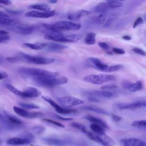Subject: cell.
Segmentation results:
<instances>
[{"label":"cell","instance_id":"1","mask_svg":"<svg viewBox=\"0 0 146 146\" xmlns=\"http://www.w3.org/2000/svg\"><path fill=\"white\" fill-rule=\"evenodd\" d=\"M42 26L51 33H62L63 31L68 30H79L81 28V25L70 21H62L54 23H43Z\"/></svg>","mask_w":146,"mask_h":146},{"label":"cell","instance_id":"2","mask_svg":"<svg viewBox=\"0 0 146 146\" xmlns=\"http://www.w3.org/2000/svg\"><path fill=\"white\" fill-rule=\"evenodd\" d=\"M18 71L22 75L31 76L33 78L36 77H58L59 73L58 72L50 71L36 68H30L21 67L18 69Z\"/></svg>","mask_w":146,"mask_h":146},{"label":"cell","instance_id":"3","mask_svg":"<svg viewBox=\"0 0 146 146\" xmlns=\"http://www.w3.org/2000/svg\"><path fill=\"white\" fill-rule=\"evenodd\" d=\"M82 36L79 34H72L69 35H63V33H51L44 35V38L47 40H53L58 42H71L75 43L79 41Z\"/></svg>","mask_w":146,"mask_h":146},{"label":"cell","instance_id":"4","mask_svg":"<svg viewBox=\"0 0 146 146\" xmlns=\"http://www.w3.org/2000/svg\"><path fill=\"white\" fill-rule=\"evenodd\" d=\"M33 80L38 85L48 88L65 84L68 81L67 78L65 76L36 77L33 78Z\"/></svg>","mask_w":146,"mask_h":146},{"label":"cell","instance_id":"5","mask_svg":"<svg viewBox=\"0 0 146 146\" xmlns=\"http://www.w3.org/2000/svg\"><path fill=\"white\" fill-rule=\"evenodd\" d=\"M115 80V77L114 76L105 74H91L87 75L83 78V80L86 82L98 85Z\"/></svg>","mask_w":146,"mask_h":146},{"label":"cell","instance_id":"6","mask_svg":"<svg viewBox=\"0 0 146 146\" xmlns=\"http://www.w3.org/2000/svg\"><path fill=\"white\" fill-rule=\"evenodd\" d=\"M21 57L26 62L36 64H48L55 61L54 58H45L40 56H34L22 52H20Z\"/></svg>","mask_w":146,"mask_h":146},{"label":"cell","instance_id":"7","mask_svg":"<svg viewBox=\"0 0 146 146\" xmlns=\"http://www.w3.org/2000/svg\"><path fill=\"white\" fill-rule=\"evenodd\" d=\"M86 135L91 140L104 146H114L115 144V142L112 140V139L108 136L106 133L102 135H98L87 131Z\"/></svg>","mask_w":146,"mask_h":146},{"label":"cell","instance_id":"8","mask_svg":"<svg viewBox=\"0 0 146 146\" xmlns=\"http://www.w3.org/2000/svg\"><path fill=\"white\" fill-rule=\"evenodd\" d=\"M58 100L60 105H62L64 107H67V108L72 107L74 106L79 105V104H82L84 103L83 100L75 97L69 96L58 98Z\"/></svg>","mask_w":146,"mask_h":146},{"label":"cell","instance_id":"9","mask_svg":"<svg viewBox=\"0 0 146 146\" xmlns=\"http://www.w3.org/2000/svg\"><path fill=\"white\" fill-rule=\"evenodd\" d=\"M42 99L45 100L46 102H47L48 103H49L52 107H54L55 110V111L59 113H61V114H64V115H66V114H70V113H76L78 112V111L76 110H74V109H67V108H64L61 106H60L59 105H58L57 103H56L52 99H51L50 98H49L48 96H42Z\"/></svg>","mask_w":146,"mask_h":146},{"label":"cell","instance_id":"10","mask_svg":"<svg viewBox=\"0 0 146 146\" xmlns=\"http://www.w3.org/2000/svg\"><path fill=\"white\" fill-rule=\"evenodd\" d=\"M146 106L145 101H135L129 103H118L116 107L119 110H132Z\"/></svg>","mask_w":146,"mask_h":146},{"label":"cell","instance_id":"11","mask_svg":"<svg viewBox=\"0 0 146 146\" xmlns=\"http://www.w3.org/2000/svg\"><path fill=\"white\" fill-rule=\"evenodd\" d=\"M55 13L56 11L55 10H50L47 12H41L36 10H31L26 13L25 16L27 17L47 18L54 16L55 15Z\"/></svg>","mask_w":146,"mask_h":146},{"label":"cell","instance_id":"12","mask_svg":"<svg viewBox=\"0 0 146 146\" xmlns=\"http://www.w3.org/2000/svg\"><path fill=\"white\" fill-rule=\"evenodd\" d=\"M34 29V27L26 25H21L14 26L12 28L13 31L22 35H28L31 34L33 32Z\"/></svg>","mask_w":146,"mask_h":146},{"label":"cell","instance_id":"13","mask_svg":"<svg viewBox=\"0 0 146 146\" xmlns=\"http://www.w3.org/2000/svg\"><path fill=\"white\" fill-rule=\"evenodd\" d=\"M88 61L92 64L94 68L100 71L106 72L108 67L107 64L104 63L100 59L97 58L90 57L88 58Z\"/></svg>","mask_w":146,"mask_h":146},{"label":"cell","instance_id":"14","mask_svg":"<svg viewBox=\"0 0 146 146\" xmlns=\"http://www.w3.org/2000/svg\"><path fill=\"white\" fill-rule=\"evenodd\" d=\"M41 94V92L38 89L32 87H29L25 90L21 91V97L28 98H38L40 96Z\"/></svg>","mask_w":146,"mask_h":146},{"label":"cell","instance_id":"15","mask_svg":"<svg viewBox=\"0 0 146 146\" xmlns=\"http://www.w3.org/2000/svg\"><path fill=\"white\" fill-rule=\"evenodd\" d=\"M120 144L122 146H146L144 141L137 138L121 139L120 140Z\"/></svg>","mask_w":146,"mask_h":146},{"label":"cell","instance_id":"16","mask_svg":"<svg viewBox=\"0 0 146 146\" xmlns=\"http://www.w3.org/2000/svg\"><path fill=\"white\" fill-rule=\"evenodd\" d=\"M6 143L9 145H27L31 143V141L27 139L23 138V137H12L9 139Z\"/></svg>","mask_w":146,"mask_h":146},{"label":"cell","instance_id":"17","mask_svg":"<svg viewBox=\"0 0 146 146\" xmlns=\"http://www.w3.org/2000/svg\"><path fill=\"white\" fill-rule=\"evenodd\" d=\"M68 47L63 44H58L56 43H50L46 44V47L44 50L50 52H59L62 50L67 48Z\"/></svg>","mask_w":146,"mask_h":146},{"label":"cell","instance_id":"18","mask_svg":"<svg viewBox=\"0 0 146 146\" xmlns=\"http://www.w3.org/2000/svg\"><path fill=\"white\" fill-rule=\"evenodd\" d=\"M92 12L88 10H80L76 11V13L68 14L67 17L69 19H71V20H78V19H79L81 17L89 15Z\"/></svg>","mask_w":146,"mask_h":146},{"label":"cell","instance_id":"19","mask_svg":"<svg viewBox=\"0 0 146 146\" xmlns=\"http://www.w3.org/2000/svg\"><path fill=\"white\" fill-rule=\"evenodd\" d=\"M87 94H88L90 96H100V97H103L106 98H110L113 96V94L111 92V91L103 90V91H92L87 92Z\"/></svg>","mask_w":146,"mask_h":146},{"label":"cell","instance_id":"20","mask_svg":"<svg viewBox=\"0 0 146 146\" xmlns=\"http://www.w3.org/2000/svg\"><path fill=\"white\" fill-rule=\"evenodd\" d=\"M3 115L6 116V117L7 118L9 123L14 128H15L16 127H18V126H19V125L22 124V120H21L18 118H17V117H15V116H14L11 115H10L8 112H7L6 111H3Z\"/></svg>","mask_w":146,"mask_h":146},{"label":"cell","instance_id":"21","mask_svg":"<svg viewBox=\"0 0 146 146\" xmlns=\"http://www.w3.org/2000/svg\"><path fill=\"white\" fill-rule=\"evenodd\" d=\"M143 87H144V85L142 81L137 80L134 83H132L129 82L125 88L130 92H137L141 90L143 88Z\"/></svg>","mask_w":146,"mask_h":146},{"label":"cell","instance_id":"22","mask_svg":"<svg viewBox=\"0 0 146 146\" xmlns=\"http://www.w3.org/2000/svg\"><path fill=\"white\" fill-rule=\"evenodd\" d=\"M85 118H86V119H87L89 121L92 123L93 124H98V125L102 127L104 129L108 128L107 124L100 119H99L98 117H94V116H91V115H87V116H85Z\"/></svg>","mask_w":146,"mask_h":146},{"label":"cell","instance_id":"23","mask_svg":"<svg viewBox=\"0 0 146 146\" xmlns=\"http://www.w3.org/2000/svg\"><path fill=\"white\" fill-rule=\"evenodd\" d=\"M108 10H110V8L107 3V1L98 3L94 8L95 12L99 13L100 14L106 13L107 11H108Z\"/></svg>","mask_w":146,"mask_h":146},{"label":"cell","instance_id":"24","mask_svg":"<svg viewBox=\"0 0 146 146\" xmlns=\"http://www.w3.org/2000/svg\"><path fill=\"white\" fill-rule=\"evenodd\" d=\"M47 43H24L23 45L29 48L35 50H40L44 49L46 47Z\"/></svg>","mask_w":146,"mask_h":146},{"label":"cell","instance_id":"25","mask_svg":"<svg viewBox=\"0 0 146 146\" xmlns=\"http://www.w3.org/2000/svg\"><path fill=\"white\" fill-rule=\"evenodd\" d=\"M30 9H35L39 11H42V12H47L50 11L51 7L47 4L45 3H39V4H34L29 6Z\"/></svg>","mask_w":146,"mask_h":146},{"label":"cell","instance_id":"26","mask_svg":"<svg viewBox=\"0 0 146 146\" xmlns=\"http://www.w3.org/2000/svg\"><path fill=\"white\" fill-rule=\"evenodd\" d=\"M82 108L83 109V110H85L94 111L95 112H97V113L103 114V115H110V113L107 111H106L105 110H104L103 108L98 107L87 106L83 107Z\"/></svg>","mask_w":146,"mask_h":146},{"label":"cell","instance_id":"27","mask_svg":"<svg viewBox=\"0 0 146 146\" xmlns=\"http://www.w3.org/2000/svg\"><path fill=\"white\" fill-rule=\"evenodd\" d=\"M13 110H14V112L19 116H21V117H26V118H29L30 117V112L27 111L25 109L17 107V106H14L13 107Z\"/></svg>","mask_w":146,"mask_h":146},{"label":"cell","instance_id":"28","mask_svg":"<svg viewBox=\"0 0 146 146\" xmlns=\"http://www.w3.org/2000/svg\"><path fill=\"white\" fill-rule=\"evenodd\" d=\"M43 140L50 145H56V146H63L65 144V143L58 139H54V138H44L43 139Z\"/></svg>","mask_w":146,"mask_h":146},{"label":"cell","instance_id":"29","mask_svg":"<svg viewBox=\"0 0 146 146\" xmlns=\"http://www.w3.org/2000/svg\"><path fill=\"white\" fill-rule=\"evenodd\" d=\"M16 23L17 21L13 19L10 18V17L0 16V25L12 26Z\"/></svg>","mask_w":146,"mask_h":146},{"label":"cell","instance_id":"30","mask_svg":"<svg viewBox=\"0 0 146 146\" xmlns=\"http://www.w3.org/2000/svg\"><path fill=\"white\" fill-rule=\"evenodd\" d=\"M90 128L94 132V133H95L96 135H103V134L106 133L105 131H104V128H103L102 127L98 125V124L92 123L90 125Z\"/></svg>","mask_w":146,"mask_h":146},{"label":"cell","instance_id":"31","mask_svg":"<svg viewBox=\"0 0 146 146\" xmlns=\"http://www.w3.org/2000/svg\"><path fill=\"white\" fill-rule=\"evenodd\" d=\"M95 41H96V34L94 33H88L86 35L84 39L85 43L88 45H92L95 44Z\"/></svg>","mask_w":146,"mask_h":146},{"label":"cell","instance_id":"32","mask_svg":"<svg viewBox=\"0 0 146 146\" xmlns=\"http://www.w3.org/2000/svg\"><path fill=\"white\" fill-rule=\"evenodd\" d=\"M106 19V13H100L99 15H97L96 17L94 18V21L95 23L100 25L104 23Z\"/></svg>","mask_w":146,"mask_h":146},{"label":"cell","instance_id":"33","mask_svg":"<svg viewBox=\"0 0 146 146\" xmlns=\"http://www.w3.org/2000/svg\"><path fill=\"white\" fill-rule=\"evenodd\" d=\"M107 3L109 6L110 9L119 8L122 6V2L120 1H107Z\"/></svg>","mask_w":146,"mask_h":146},{"label":"cell","instance_id":"34","mask_svg":"<svg viewBox=\"0 0 146 146\" xmlns=\"http://www.w3.org/2000/svg\"><path fill=\"white\" fill-rule=\"evenodd\" d=\"M20 106L23 107V109L30 110V109H39L40 108L39 106L36 105L33 103H21Z\"/></svg>","mask_w":146,"mask_h":146},{"label":"cell","instance_id":"35","mask_svg":"<svg viewBox=\"0 0 146 146\" xmlns=\"http://www.w3.org/2000/svg\"><path fill=\"white\" fill-rule=\"evenodd\" d=\"M71 125L72 127H74L76 129H78L80 130V131H82L83 133H86V132H87L86 127L84 125H83V124H82L80 123H76V122H73V123H72L71 124Z\"/></svg>","mask_w":146,"mask_h":146},{"label":"cell","instance_id":"36","mask_svg":"<svg viewBox=\"0 0 146 146\" xmlns=\"http://www.w3.org/2000/svg\"><path fill=\"white\" fill-rule=\"evenodd\" d=\"M0 122L3 124L7 128H10V129L14 128V127L9 123L6 116L3 114H2L1 112H0Z\"/></svg>","mask_w":146,"mask_h":146},{"label":"cell","instance_id":"37","mask_svg":"<svg viewBox=\"0 0 146 146\" xmlns=\"http://www.w3.org/2000/svg\"><path fill=\"white\" fill-rule=\"evenodd\" d=\"M7 88L11 92H13L14 94L18 95L19 96H21V91L17 89V88H15L14 86H13V85L10 84H7Z\"/></svg>","mask_w":146,"mask_h":146},{"label":"cell","instance_id":"38","mask_svg":"<svg viewBox=\"0 0 146 146\" xmlns=\"http://www.w3.org/2000/svg\"><path fill=\"white\" fill-rule=\"evenodd\" d=\"M122 68H123V66L121 64H116V65L108 66L106 72H111L117 71Z\"/></svg>","mask_w":146,"mask_h":146},{"label":"cell","instance_id":"39","mask_svg":"<svg viewBox=\"0 0 146 146\" xmlns=\"http://www.w3.org/2000/svg\"><path fill=\"white\" fill-rule=\"evenodd\" d=\"M131 125L135 127H138V128L144 127V128L146 127V121L145 120L135 121L132 123Z\"/></svg>","mask_w":146,"mask_h":146},{"label":"cell","instance_id":"40","mask_svg":"<svg viewBox=\"0 0 146 146\" xmlns=\"http://www.w3.org/2000/svg\"><path fill=\"white\" fill-rule=\"evenodd\" d=\"M32 129L35 134L40 135L44 131L45 128L43 126H42V125H36V126L32 128Z\"/></svg>","mask_w":146,"mask_h":146},{"label":"cell","instance_id":"41","mask_svg":"<svg viewBox=\"0 0 146 146\" xmlns=\"http://www.w3.org/2000/svg\"><path fill=\"white\" fill-rule=\"evenodd\" d=\"M42 120H43L44 121H46V122H48L49 123H51L52 124H54V125H55L57 127H60V128H64V125L63 124H62V123H60L59 122L54 121L53 120H51V119H42Z\"/></svg>","mask_w":146,"mask_h":146},{"label":"cell","instance_id":"42","mask_svg":"<svg viewBox=\"0 0 146 146\" xmlns=\"http://www.w3.org/2000/svg\"><path fill=\"white\" fill-rule=\"evenodd\" d=\"M21 137H23V138H25L27 139L30 140L31 142L33 141V140H34V136L33 135H32L31 133L30 132H24L21 135Z\"/></svg>","mask_w":146,"mask_h":146},{"label":"cell","instance_id":"43","mask_svg":"<svg viewBox=\"0 0 146 146\" xmlns=\"http://www.w3.org/2000/svg\"><path fill=\"white\" fill-rule=\"evenodd\" d=\"M112 52H113L114 53L117 54H120V55H123V54H124L125 53V51H124L123 49L120 48L113 47V48H112Z\"/></svg>","mask_w":146,"mask_h":146},{"label":"cell","instance_id":"44","mask_svg":"<svg viewBox=\"0 0 146 146\" xmlns=\"http://www.w3.org/2000/svg\"><path fill=\"white\" fill-rule=\"evenodd\" d=\"M132 51L134 52H135V53H136L137 54H139V55H143V56H145V51L143 50H142V49H141L140 48L134 47V48H132Z\"/></svg>","mask_w":146,"mask_h":146},{"label":"cell","instance_id":"45","mask_svg":"<svg viewBox=\"0 0 146 146\" xmlns=\"http://www.w3.org/2000/svg\"><path fill=\"white\" fill-rule=\"evenodd\" d=\"M143 23V19L141 17H138L135 21L134 22L133 24V28H136L137 26H138L139 25L142 24Z\"/></svg>","mask_w":146,"mask_h":146},{"label":"cell","instance_id":"46","mask_svg":"<svg viewBox=\"0 0 146 146\" xmlns=\"http://www.w3.org/2000/svg\"><path fill=\"white\" fill-rule=\"evenodd\" d=\"M10 39V35L7 34H4L0 35V43H2L5 41H7Z\"/></svg>","mask_w":146,"mask_h":146},{"label":"cell","instance_id":"47","mask_svg":"<svg viewBox=\"0 0 146 146\" xmlns=\"http://www.w3.org/2000/svg\"><path fill=\"white\" fill-rule=\"evenodd\" d=\"M98 44L100 47H101L104 50L109 51L110 50V46L106 42H99Z\"/></svg>","mask_w":146,"mask_h":146},{"label":"cell","instance_id":"48","mask_svg":"<svg viewBox=\"0 0 146 146\" xmlns=\"http://www.w3.org/2000/svg\"><path fill=\"white\" fill-rule=\"evenodd\" d=\"M117 86L115 85V84H110V85H106L104 86L103 87H102V90H111V89H115L117 88Z\"/></svg>","mask_w":146,"mask_h":146},{"label":"cell","instance_id":"49","mask_svg":"<svg viewBox=\"0 0 146 146\" xmlns=\"http://www.w3.org/2000/svg\"><path fill=\"white\" fill-rule=\"evenodd\" d=\"M6 11L13 15H19L23 13L22 10H6Z\"/></svg>","mask_w":146,"mask_h":146},{"label":"cell","instance_id":"50","mask_svg":"<svg viewBox=\"0 0 146 146\" xmlns=\"http://www.w3.org/2000/svg\"><path fill=\"white\" fill-rule=\"evenodd\" d=\"M6 60L11 63H15L19 60L18 58L16 56H12V57H7L6 58Z\"/></svg>","mask_w":146,"mask_h":146},{"label":"cell","instance_id":"51","mask_svg":"<svg viewBox=\"0 0 146 146\" xmlns=\"http://www.w3.org/2000/svg\"><path fill=\"white\" fill-rule=\"evenodd\" d=\"M111 117H112V119H113V120L115 121H119L121 120V117H120V116H118V115H111Z\"/></svg>","mask_w":146,"mask_h":146},{"label":"cell","instance_id":"52","mask_svg":"<svg viewBox=\"0 0 146 146\" xmlns=\"http://www.w3.org/2000/svg\"><path fill=\"white\" fill-rule=\"evenodd\" d=\"M88 100L90 102H95V103H99V102H100V101L99 99H96L95 97H94V96H90V97H88Z\"/></svg>","mask_w":146,"mask_h":146},{"label":"cell","instance_id":"53","mask_svg":"<svg viewBox=\"0 0 146 146\" xmlns=\"http://www.w3.org/2000/svg\"><path fill=\"white\" fill-rule=\"evenodd\" d=\"M8 76V75L6 72L3 71H0V80L6 78Z\"/></svg>","mask_w":146,"mask_h":146},{"label":"cell","instance_id":"54","mask_svg":"<svg viewBox=\"0 0 146 146\" xmlns=\"http://www.w3.org/2000/svg\"><path fill=\"white\" fill-rule=\"evenodd\" d=\"M56 117L60 119V120H63V121H69V120H72V119L71 118H66V117H63L62 116H60L59 115H56Z\"/></svg>","mask_w":146,"mask_h":146},{"label":"cell","instance_id":"55","mask_svg":"<svg viewBox=\"0 0 146 146\" xmlns=\"http://www.w3.org/2000/svg\"><path fill=\"white\" fill-rule=\"evenodd\" d=\"M11 3V2L9 0H5V1H0V4H3L5 5H9Z\"/></svg>","mask_w":146,"mask_h":146},{"label":"cell","instance_id":"56","mask_svg":"<svg viewBox=\"0 0 146 146\" xmlns=\"http://www.w3.org/2000/svg\"><path fill=\"white\" fill-rule=\"evenodd\" d=\"M122 38L125 40H131V36H129V35H124L122 36Z\"/></svg>","mask_w":146,"mask_h":146},{"label":"cell","instance_id":"57","mask_svg":"<svg viewBox=\"0 0 146 146\" xmlns=\"http://www.w3.org/2000/svg\"><path fill=\"white\" fill-rule=\"evenodd\" d=\"M0 16H3V17H9V15H8L7 14L5 13L4 12H3V11H1V10H0Z\"/></svg>","mask_w":146,"mask_h":146},{"label":"cell","instance_id":"58","mask_svg":"<svg viewBox=\"0 0 146 146\" xmlns=\"http://www.w3.org/2000/svg\"><path fill=\"white\" fill-rule=\"evenodd\" d=\"M8 33L6 31H5V30H0V35H2V34H7Z\"/></svg>","mask_w":146,"mask_h":146},{"label":"cell","instance_id":"59","mask_svg":"<svg viewBox=\"0 0 146 146\" xmlns=\"http://www.w3.org/2000/svg\"><path fill=\"white\" fill-rule=\"evenodd\" d=\"M49 3H52V4H55L57 2V1H55V0H51V1H48Z\"/></svg>","mask_w":146,"mask_h":146},{"label":"cell","instance_id":"60","mask_svg":"<svg viewBox=\"0 0 146 146\" xmlns=\"http://www.w3.org/2000/svg\"><path fill=\"white\" fill-rule=\"evenodd\" d=\"M3 142V141H2V139H1V138H0V145L2 144V143Z\"/></svg>","mask_w":146,"mask_h":146}]
</instances>
